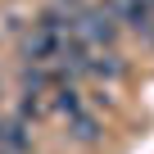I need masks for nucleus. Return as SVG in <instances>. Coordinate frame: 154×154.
<instances>
[{
    "mask_svg": "<svg viewBox=\"0 0 154 154\" xmlns=\"http://www.w3.org/2000/svg\"><path fill=\"white\" fill-rule=\"evenodd\" d=\"M140 5H149V9H154V0H140Z\"/></svg>",
    "mask_w": 154,
    "mask_h": 154,
    "instance_id": "5",
    "label": "nucleus"
},
{
    "mask_svg": "<svg viewBox=\"0 0 154 154\" xmlns=\"http://www.w3.org/2000/svg\"><path fill=\"white\" fill-rule=\"evenodd\" d=\"M104 9L118 18V27H127V32H136L145 45H154V9H149V5H140V0H109Z\"/></svg>",
    "mask_w": 154,
    "mask_h": 154,
    "instance_id": "1",
    "label": "nucleus"
},
{
    "mask_svg": "<svg viewBox=\"0 0 154 154\" xmlns=\"http://www.w3.org/2000/svg\"><path fill=\"white\" fill-rule=\"evenodd\" d=\"M0 154H9V149H0Z\"/></svg>",
    "mask_w": 154,
    "mask_h": 154,
    "instance_id": "6",
    "label": "nucleus"
},
{
    "mask_svg": "<svg viewBox=\"0 0 154 154\" xmlns=\"http://www.w3.org/2000/svg\"><path fill=\"white\" fill-rule=\"evenodd\" d=\"M50 95H54L50 104H54V109H59L63 118H68V113H77V109H82V91H77L72 82H59V86H50Z\"/></svg>",
    "mask_w": 154,
    "mask_h": 154,
    "instance_id": "3",
    "label": "nucleus"
},
{
    "mask_svg": "<svg viewBox=\"0 0 154 154\" xmlns=\"http://www.w3.org/2000/svg\"><path fill=\"white\" fill-rule=\"evenodd\" d=\"M41 113H45V104H41V91H23V95H18V118H23V122H36Z\"/></svg>",
    "mask_w": 154,
    "mask_h": 154,
    "instance_id": "4",
    "label": "nucleus"
},
{
    "mask_svg": "<svg viewBox=\"0 0 154 154\" xmlns=\"http://www.w3.org/2000/svg\"><path fill=\"white\" fill-rule=\"evenodd\" d=\"M68 136L77 140V145H95L100 136H104V127H100V118L82 104V109H77V113H68Z\"/></svg>",
    "mask_w": 154,
    "mask_h": 154,
    "instance_id": "2",
    "label": "nucleus"
}]
</instances>
